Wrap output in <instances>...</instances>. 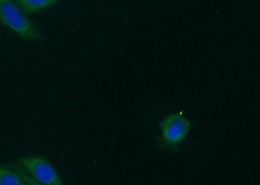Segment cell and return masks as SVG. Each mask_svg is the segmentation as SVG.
Segmentation results:
<instances>
[{
  "label": "cell",
  "instance_id": "1",
  "mask_svg": "<svg viewBox=\"0 0 260 185\" xmlns=\"http://www.w3.org/2000/svg\"><path fill=\"white\" fill-rule=\"evenodd\" d=\"M13 0H0V23L21 38L36 41L41 34Z\"/></svg>",
  "mask_w": 260,
  "mask_h": 185
},
{
  "label": "cell",
  "instance_id": "2",
  "mask_svg": "<svg viewBox=\"0 0 260 185\" xmlns=\"http://www.w3.org/2000/svg\"><path fill=\"white\" fill-rule=\"evenodd\" d=\"M16 163L22 166L39 184H63L61 175L50 162L43 157H21Z\"/></svg>",
  "mask_w": 260,
  "mask_h": 185
},
{
  "label": "cell",
  "instance_id": "3",
  "mask_svg": "<svg viewBox=\"0 0 260 185\" xmlns=\"http://www.w3.org/2000/svg\"><path fill=\"white\" fill-rule=\"evenodd\" d=\"M162 128L165 140L171 144H176L187 135L190 123L183 116L173 114L169 115L164 120Z\"/></svg>",
  "mask_w": 260,
  "mask_h": 185
},
{
  "label": "cell",
  "instance_id": "4",
  "mask_svg": "<svg viewBox=\"0 0 260 185\" xmlns=\"http://www.w3.org/2000/svg\"><path fill=\"white\" fill-rule=\"evenodd\" d=\"M9 184L39 185L19 164H0V185Z\"/></svg>",
  "mask_w": 260,
  "mask_h": 185
},
{
  "label": "cell",
  "instance_id": "5",
  "mask_svg": "<svg viewBox=\"0 0 260 185\" xmlns=\"http://www.w3.org/2000/svg\"><path fill=\"white\" fill-rule=\"evenodd\" d=\"M15 1L25 13L34 14L52 8L60 0H15Z\"/></svg>",
  "mask_w": 260,
  "mask_h": 185
}]
</instances>
